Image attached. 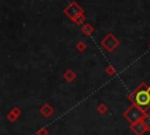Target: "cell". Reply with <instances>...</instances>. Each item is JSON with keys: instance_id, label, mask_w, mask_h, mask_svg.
I'll return each instance as SVG.
<instances>
[{"instance_id": "1", "label": "cell", "mask_w": 150, "mask_h": 135, "mask_svg": "<svg viewBox=\"0 0 150 135\" xmlns=\"http://www.w3.org/2000/svg\"><path fill=\"white\" fill-rule=\"evenodd\" d=\"M136 103L143 108L146 109L150 106V90L149 89H142L136 94Z\"/></svg>"}, {"instance_id": "2", "label": "cell", "mask_w": 150, "mask_h": 135, "mask_svg": "<svg viewBox=\"0 0 150 135\" xmlns=\"http://www.w3.org/2000/svg\"><path fill=\"white\" fill-rule=\"evenodd\" d=\"M64 13H66L70 19L75 20V18L82 13V9H81V7H80L76 2H70L69 6L64 9Z\"/></svg>"}, {"instance_id": "3", "label": "cell", "mask_w": 150, "mask_h": 135, "mask_svg": "<svg viewBox=\"0 0 150 135\" xmlns=\"http://www.w3.org/2000/svg\"><path fill=\"white\" fill-rule=\"evenodd\" d=\"M102 45L104 46L105 49L108 50H112L117 47L118 45V40L112 35V34H108L103 40H102Z\"/></svg>"}, {"instance_id": "4", "label": "cell", "mask_w": 150, "mask_h": 135, "mask_svg": "<svg viewBox=\"0 0 150 135\" xmlns=\"http://www.w3.org/2000/svg\"><path fill=\"white\" fill-rule=\"evenodd\" d=\"M82 31H83L86 34H89V33H91V32H93V27H91L90 25H86V26L82 28Z\"/></svg>"}, {"instance_id": "5", "label": "cell", "mask_w": 150, "mask_h": 135, "mask_svg": "<svg viewBox=\"0 0 150 135\" xmlns=\"http://www.w3.org/2000/svg\"><path fill=\"white\" fill-rule=\"evenodd\" d=\"M83 20H84V16H83V14L81 13L80 15H77V16L75 18V20H74V21H75V22H77V23H81Z\"/></svg>"}, {"instance_id": "6", "label": "cell", "mask_w": 150, "mask_h": 135, "mask_svg": "<svg viewBox=\"0 0 150 135\" xmlns=\"http://www.w3.org/2000/svg\"><path fill=\"white\" fill-rule=\"evenodd\" d=\"M77 47H79V49H81V50H82V49H83L86 46H84V43H83V42H80V43L77 45Z\"/></svg>"}]
</instances>
